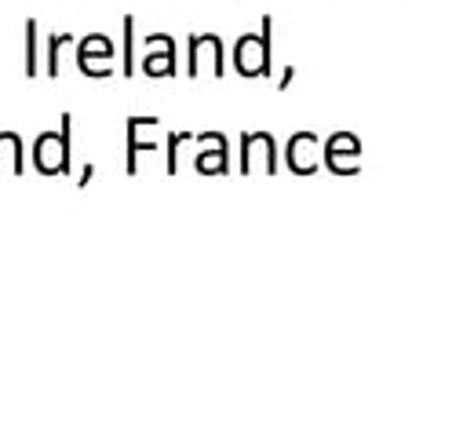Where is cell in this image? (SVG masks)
Wrapping results in <instances>:
<instances>
[{"mask_svg": "<svg viewBox=\"0 0 463 438\" xmlns=\"http://www.w3.org/2000/svg\"><path fill=\"white\" fill-rule=\"evenodd\" d=\"M41 73V59H37V19H26V77Z\"/></svg>", "mask_w": 463, "mask_h": 438, "instance_id": "cell-12", "label": "cell"}, {"mask_svg": "<svg viewBox=\"0 0 463 438\" xmlns=\"http://www.w3.org/2000/svg\"><path fill=\"white\" fill-rule=\"evenodd\" d=\"M292 81H296V66H285V73H281V81H278V91H288Z\"/></svg>", "mask_w": 463, "mask_h": 438, "instance_id": "cell-15", "label": "cell"}, {"mask_svg": "<svg viewBox=\"0 0 463 438\" xmlns=\"http://www.w3.org/2000/svg\"><path fill=\"white\" fill-rule=\"evenodd\" d=\"M194 143L212 147V150H201L194 161V168L201 176H226L230 172V143L222 132H201V136H194Z\"/></svg>", "mask_w": 463, "mask_h": 438, "instance_id": "cell-6", "label": "cell"}, {"mask_svg": "<svg viewBox=\"0 0 463 438\" xmlns=\"http://www.w3.org/2000/svg\"><path fill=\"white\" fill-rule=\"evenodd\" d=\"M121 26H125V48H121V59H125V62H121V73H125V77H136V19L125 15Z\"/></svg>", "mask_w": 463, "mask_h": 438, "instance_id": "cell-11", "label": "cell"}, {"mask_svg": "<svg viewBox=\"0 0 463 438\" xmlns=\"http://www.w3.org/2000/svg\"><path fill=\"white\" fill-rule=\"evenodd\" d=\"M91 176H95V165H84V172H80V179H77V186L84 190V186L91 183Z\"/></svg>", "mask_w": 463, "mask_h": 438, "instance_id": "cell-16", "label": "cell"}, {"mask_svg": "<svg viewBox=\"0 0 463 438\" xmlns=\"http://www.w3.org/2000/svg\"><path fill=\"white\" fill-rule=\"evenodd\" d=\"M190 66H186V73L190 77H197L201 73V52H208L212 55V73L215 77H222L226 73V55H222V37L219 33H190Z\"/></svg>", "mask_w": 463, "mask_h": 438, "instance_id": "cell-8", "label": "cell"}, {"mask_svg": "<svg viewBox=\"0 0 463 438\" xmlns=\"http://www.w3.org/2000/svg\"><path fill=\"white\" fill-rule=\"evenodd\" d=\"M143 41L146 44H161V52H150L143 59V73L146 77H175L179 66H175V41H172V33H146Z\"/></svg>", "mask_w": 463, "mask_h": 438, "instance_id": "cell-9", "label": "cell"}, {"mask_svg": "<svg viewBox=\"0 0 463 438\" xmlns=\"http://www.w3.org/2000/svg\"><path fill=\"white\" fill-rule=\"evenodd\" d=\"M317 136L314 132H296L285 147V165L292 176H314L317 172Z\"/></svg>", "mask_w": 463, "mask_h": 438, "instance_id": "cell-7", "label": "cell"}, {"mask_svg": "<svg viewBox=\"0 0 463 438\" xmlns=\"http://www.w3.org/2000/svg\"><path fill=\"white\" fill-rule=\"evenodd\" d=\"M183 143H194V136H190V132H168V150H165V154H168V161H165V172H168V176L179 172V147H183Z\"/></svg>", "mask_w": 463, "mask_h": 438, "instance_id": "cell-14", "label": "cell"}, {"mask_svg": "<svg viewBox=\"0 0 463 438\" xmlns=\"http://www.w3.org/2000/svg\"><path fill=\"white\" fill-rule=\"evenodd\" d=\"M143 125H146V118H128V161H125L128 176H136V172H139V154L157 150V143H150V139H143V136H139V132H143Z\"/></svg>", "mask_w": 463, "mask_h": 438, "instance_id": "cell-10", "label": "cell"}, {"mask_svg": "<svg viewBox=\"0 0 463 438\" xmlns=\"http://www.w3.org/2000/svg\"><path fill=\"white\" fill-rule=\"evenodd\" d=\"M234 70L241 77H270V70H274V15H263L260 33L238 37Z\"/></svg>", "mask_w": 463, "mask_h": 438, "instance_id": "cell-1", "label": "cell"}, {"mask_svg": "<svg viewBox=\"0 0 463 438\" xmlns=\"http://www.w3.org/2000/svg\"><path fill=\"white\" fill-rule=\"evenodd\" d=\"M321 161L332 176L346 179V176H358L362 172V139L354 132H332L321 143Z\"/></svg>", "mask_w": 463, "mask_h": 438, "instance_id": "cell-3", "label": "cell"}, {"mask_svg": "<svg viewBox=\"0 0 463 438\" xmlns=\"http://www.w3.org/2000/svg\"><path fill=\"white\" fill-rule=\"evenodd\" d=\"M59 136L44 132L33 143V168L41 176H70L73 172V150H70V136H73V114L59 118Z\"/></svg>", "mask_w": 463, "mask_h": 438, "instance_id": "cell-2", "label": "cell"}, {"mask_svg": "<svg viewBox=\"0 0 463 438\" xmlns=\"http://www.w3.org/2000/svg\"><path fill=\"white\" fill-rule=\"evenodd\" d=\"M256 157H260V165H263L267 176L278 172V143H274L270 132H245L241 136V165H238V172L241 176H252L256 172Z\"/></svg>", "mask_w": 463, "mask_h": 438, "instance_id": "cell-5", "label": "cell"}, {"mask_svg": "<svg viewBox=\"0 0 463 438\" xmlns=\"http://www.w3.org/2000/svg\"><path fill=\"white\" fill-rule=\"evenodd\" d=\"M66 44H73V33H52L48 37V77H59V52L66 48Z\"/></svg>", "mask_w": 463, "mask_h": 438, "instance_id": "cell-13", "label": "cell"}, {"mask_svg": "<svg viewBox=\"0 0 463 438\" xmlns=\"http://www.w3.org/2000/svg\"><path fill=\"white\" fill-rule=\"evenodd\" d=\"M77 70L84 77H113V41L106 33H88L77 44Z\"/></svg>", "mask_w": 463, "mask_h": 438, "instance_id": "cell-4", "label": "cell"}]
</instances>
